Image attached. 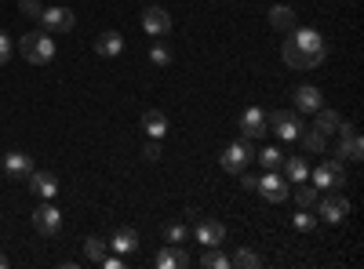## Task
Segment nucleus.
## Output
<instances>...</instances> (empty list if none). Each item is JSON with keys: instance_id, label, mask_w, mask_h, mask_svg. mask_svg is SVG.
I'll return each instance as SVG.
<instances>
[{"instance_id": "nucleus-1", "label": "nucleus", "mask_w": 364, "mask_h": 269, "mask_svg": "<svg viewBox=\"0 0 364 269\" xmlns=\"http://www.w3.org/2000/svg\"><path fill=\"white\" fill-rule=\"evenodd\" d=\"M281 58L288 70H317L324 58H328V44L317 29H291L284 48H281Z\"/></svg>"}, {"instance_id": "nucleus-2", "label": "nucleus", "mask_w": 364, "mask_h": 269, "mask_svg": "<svg viewBox=\"0 0 364 269\" xmlns=\"http://www.w3.org/2000/svg\"><path fill=\"white\" fill-rule=\"evenodd\" d=\"M18 51L29 66H48L55 58V40H51V33H26Z\"/></svg>"}, {"instance_id": "nucleus-3", "label": "nucleus", "mask_w": 364, "mask_h": 269, "mask_svg": "<svg viewBox=\"0 0 364 269\" xmlns=\"http://www.w3.org/2000/svg\"><path fill=\"white\" fill-rule=\"evenodd\" d=\"M252 157H255L252 138H240V142H230V146L223 149L219 164H223V171H226V175H240V171H245V168L252 164Z\"/></svg>"}, {"instance_id": "nucleus-4", "label": "nucleus", "mask_w": 364, "mask_h": 269, "mask_svg": "<svg viewBox=\"0 0 364 269\" xmlns=\"http://www.w3.org/2000/svg\"><path fill=\"white\" fill-rule=\"evenodd\" d=\"M266 128H273V135L284 138V142H295L299 131H302V121L295 109H277V113H266Z\"/></svg>"}, {"instance_id": "nucleus-5", "label": "nucleus", "mask_w": 364, "mask_h": 269, "mask_svg": "<svg viewBox=\"0 0 364 269\" xmlns=\"http://www.w3.org/2000/svg\"><path fill=\"white\" fill-rule=\"evenodd\" d=\"M310 178H314V186H317V190H328V193H336V190L346 186V171H343L339 160H324V164H317Z\"/></svg>"}, {"instance_id": "nucleus-6", "label": "nucleus", "mask_w": 364, "mask_h": 269, "mask_svg": "<svg viewBox=\"0 0 364 269\" xmlns=\"http://www.w3.org/2000/svg\"><path fill=\"white\" fill-rule=\"evenodd\" d=\"M4 178H11V182H26L29 175H33L37 168H33V157L29 153H22V149H11V153H4Z\"/></svg>"}, {"instance_id": "nucleus-7", "label": "nucleus", "mask_w": 364, "mask_h": 269, "mask_svg": "<svg viewBox=\"0 0 364 269\" xmlns=\"http://www.w3.org/2000/svg\"><path fill=\"white\" fill-rule=\"evenodd\" d=\"M33 229L41 233V236H58L63 233V212L48 200V204H41L37 212H33Z\"/></svg>"}, {"instance_id": "nucleus-8", "label": "nucleus", "mask_w": 364, "mask_h": 269, "mask_svg": "<svg viewBox=\"0 0 364 269\" xmlns=\"http://www.w3.org/2000/svg\"><path fill=\"white\" fill-rule=\"evenodd\" d=\"M142 29H146V37L161 40V37L171 33V15H168L161 4H149V8L142 11Z\"/></svg>"}, {"instance_id": "nucleus-9", "label": "nucleus", "mask_w": 364, "mask_h": 269, "mask_svg": "<svg viewBox=\"0 0 364 269\" xmlns=\"http://www.w3.org/2000/svg\"><path fill=\"white\" fill-rule=\"evenodd\" d=\"M317 215L324 219V222H331V226H339L346 215H350V200L336 190V193H328L324 200H317Z\"/></svg>"}, {"instance_id": "nucleus-10", "label": "nucleus", "mask_w": 364, "mask_h": 269, "mask_svg": "<svg viewBox=\"0 0 364 269\" xmlns=\"http://www.w3.org/2000/svg\"><path fill=\"white\" fill-rule=\"evenodd\" d=\"M255 190L262 193V200H269V204H281L284 197H288V178L281 175V171H266L259 182H255Z\"/></svg>"}, {"instance_id": "nucleus-11", "label": "nucleus", "mask_w": 364, "mask_h": 269, "mask_svg": "<svg viewBox=\"0 0 364 269\" xmlns=\"http://www.w3.org/2000/svg\"><path fill=\"white\" fill-rule=\"evenodd\" d=\"M193 236H197V244H204V248H219V244H226V226L215 222V219H200L193 226Z\"/></svg>"}, {"instance_id": "nucleus-12", "label": "nucleus", "mask_w": 364, "mask_h": 269, "mask_svg": "<svg viewBox=\"0 0 364 269\" xmlns=\"http://www.w3.org/2000/svg\"><path fill=\"white\" fill-rule=\"evenodd\" d=\"M336 157H346V160H364V142H360V135H357L350 124H343V128H339V146H336Z\"/></svg>"}, {"instance_id": "nucleus-13", "label": "nucleus", "mask_w": 364, "mask_h": 269, "mask_svg": "<svg viewBox=\"0 0 364 269\" xmlns=\"http://www.w3.org/2000/svg\"><path fill=\"white\" fill-rule=\"evenodd\" d=\"M41 22H44L48 33H70L77 18H73L70 8H44V11H41Z\"/></svg>"}, {"instance_id": "nucleus-14", "label": "nucleus", "mask_w": 364, "mask_h": 269, "mask_svg": "<svg viewBox=\"0 0 364 269\" xmlns=\"http://www.w3.org/2000/svg\"><path fill=\"white\" fill-rule=\"evenodd\" d=\"M269 128H266V113L259 109V106H252V109H245V116H240V135L245 138H262Z\"/></svg>"}, {"instance_id": "nucleus-15", "label": "nucleus", "mask_w": 364, "mask_h": 269, "mask_svg": "<svg viewBox=\"0 0 364 269\" xmlns=\"http://www.w3.org/2000/svg\"><path fill=\"white\" fill-rule=\"evenodd\" d=\"M291 99H295V113H317V109L324 106V95L317 92V87H310V84L295 87Z\"/></svg>"}, {"instance_id": "nucleus-16", "label": "nucleus", "mask_w": 364, "mask_h": 269, "mask_svg": "<svg viewBox=\"0 0 364 269\" xmlns=\"http://www.w3.org/2000/svg\"><path fill=\"white\" fill-rule=\"evenodd\" d=\"M26 186L33 190L41 200H55V193H58V178L51 175V171H33L26 178Z\"/></svg>"}, {"instance_id": "nucleus-17", "label": "nucleus", "mask_w": 364, "mask_h": 269, "mask_svg": "<svg viewBox=\"0 0 364 269\" xmlns=\"http://www.w3.org/2000/svg\"><path fill=\"white\" fill-rule=\"evenodd\" d=\"M186 265H193V258H190V251L182 244H168L157 255V269H186Z\"/></svg>"}, {"instance_id": "nucleus-18", "label": "nucleus", "mask_w": 364, "mask_h": 269, "mask_svg": "<svg viewBox=\"0 0 364 269\" xmlns=\"http://www.w3.org/2000/svg\"><path fill=\"white\" fill-rule=\"evenodd\" d=\"M106 244H109V251H117V255H132V251L139 248V233H135L132 226H120Z\"/></svg>"}, {"instance_id": "nucleus-19", "label": "nucleus", "mask_w": 364, "mask_h": 269, "mask_svg": "<svg viewBox=\"0 0 364 269\" xmlns=\"http://www.w3.org/2000/svg\"><path fill=\"white\" fill-rule=\"evenodd\" d=\"M95 51H99L102 58H117L120 51H124V37H120L117 29H109V33H99V37H95Z\"/></svg>"}, {"instance_id": "nucleus-20", "label": "nucleus", "mask_w": 364, "mask_h": 269, "mask_svg": "<svg viewBox=\"0 0 364 269\" xmlns=\"http://www.w3.org/2000/svg\"><path fill=\"white\" fill-rule=\"evenodd\" d=\"M284 178L291 186H299V182H310V164H306V157H288L284 164Z\"/></svg>"}, {"instance_id": "nucleus-21", "label": "nucleus", "mask_w": 364, "mask_h": 269, "mask_svg": "<svg viewBox=\"0 0 364 269\" xmlns=\"http://www.w3.org/2000/svg\"><path fill=\"white\" fill-rule=\"evenodd\" d=\"M314 128H317L321 135H336V131L343 128V116H339L336 109H324V106H321V109L314 113Z\"/></svg>"}, {"instance_id": "nucleus-22", "label": "nucleus", "mask_w": 364, "mask_h": 269, "mask_svg": "<svg viewBox=\"0 0 364 269\" xmlns=\"http://www.w3.org/2000/svg\"><path fill=\"white\" fill-rule=\"evenodd\" d=\"M142 128H146L149 138H164L168 135V116L161 109H146L142 113Z\"/></svg>"}, {"instance_id": "nucleus-23", "label": "nucleus", "mask_w": 364, "mask_h": 269, "mask_svg": "<svg viewBox=\"0 0 364 269\" xmlns=\"http://www.w3.org/2000/svg\"><path fill=\"white\" fill-rule=\"evenodd\" d=\"M269 26L277 29V33H291V29H295V11H291L288 4L269 8Z\"/></svg>"}, {"instance_id": "nucleus-24", "label": "nucleus", "mask_w": 364, "mask_h": 269, "mask_svg": "<svg viewBox=\"0 0 364 269\" xmlns=\"http://www.w3.org/2000/svg\"><path fill=\"white\" fill-rule=\"evenodd\" d=\"M299 142H302L306 153H324V149H328V135H321L317 128H302L299 131Z\"/></svg>"}, {"instance_id": "nucleus-25", "label": "nucleus", "mask_w": 364, "mask_h": 269, "mask_svg": "<svg viewBox=\"0 0 364 269\" xmlns=\"http://www.w3.org/2000/svg\"><path fill=\"white\" fill-rule=\"evenodd\" d=\"M230 265H237V269H259L262 258H259V251H252V248H240V251L230 258Z\"/></svg>"}, {"instance_id": "nucleus-26", "label": "nucleus", "mask_w": 364, "mask_h": 269, "mask_svg": "<svg viewBox=\"0 0 364 269\" xmlns=\"http://www.w3.org/2000/svg\"><path fill=\"white\" fill-rule=\"evenodd\" d=\"M259 164L266 168V171H281V164H284V153L277 146H266L262 153H259Z\"/></svg>"}, {"instance_id": "nucleus-27", "label": "nucleus", "mask_w": 364, "mask_h": 269, "mask_svg": "<svg viewBox=\"0 0 364 269\" xmlns=\"http://www.w3.org/2000/svg\"><path fill=\"white\" fill-rule=\"evenodd\" d=\"M149 62H154L157 70H168V66H171V48H168L164 40H157L154 48H149Z\"/></svg>"}, {"instance_id": "nucleus-28", "label": "nucleus", "mask_w": 364, "mask_h": 269, "mask_svg": "<svg viewBox=\"0 0 364 269\" xmlns=\"http://www.w3.org/2000/svg\"><path fill=\"white\" fill-rule=\"evenodd\" d=\"M317 193H321V190H317L314 182H299V190H295V204H299V207H314V204H317Z\"/></svg>"}, {"instance_id": "nucleus-29", "label": "nucleus", "mask_w": 364, "mask_h": 269, "mask_svg": "<svg viewBox=\"0 0 364 269\" xmlns=\"http://www.w3.org/2000/svg\"><path fill=\"white\" fill-rule=\"evenodd\" d=\"M200 265H204V269H226V265H230V255H223L219 248H208V251L200 255Z\"/></svg>"}, {"instance_id": "nucleus-30", "label": "nucleus", "mask_w": 364, "mask_h": 269, "mask_svg": "<svg viewBox=\"0 0 364 269\" xmlns=\"http://www.w3.org/2000/svg\"><path fill=\"white\" fill-rule=\"evenodd\" d=\"M106 248H109V244L102 241V236H87V241H84V255H87L91 262H99V258L106 255Z\"/></svg>"}, {"instance_id": "nucleus-31", "label": "nucleus", "mask_w": 364, "mask_h": 269, "mask_svg": "<svg viewBox=\"0 0 364 269\" xmlns=\"http://www.w3.org/2000/svg\"><path fill=\"white\" fill-rule=\"evenodd\" d=\"M186 236H190V229L182 226V222H171V226H164V241H168V244H186Z\"/></svg>"}, {"instance_id": "nucleus-32", "label": "nucleus", "mask_w": 364, "mask_h": 269, "mask_svg": "<svg viewBox=\"0 0 364 269\" xmlns=\"http://www.w3.org/2000/svg\"><path fill=\"white\" fill-rule=\"evenodd\" d=\"M291 222H295V229H299V233H310V229L317 226V215L310 212V207H299V215H295Z\"/></svg>"}, {"instance_id": "nucleus-33", "label": "nucleus", "mask_w": 364, "mask_h": 269, "mask_svg": "<svg viewBox=\"0 0 364 269\" xmlns=\"http://www.w3.org/2000/svg\"><path fill=\"white\" fill-rule=\"evenodd\" d=\"M11 55H15V40L4 33V29H0V66H8Z\"/></svg>"}, {"instance_id": "nucleus-34", "label": "nucleus", "mask_w": 364, "mask_h": 269, "mask_svg": "<svg viewBox=\"0 0 364 269\" xmlns=\"http://www.w3.org/2000/svg\"><path fill=\"white\" fill-rule=\"evenodd\" d=\"M142 157H146L149 164H157V160L164 157V149H161V138H149V142H146V149H142Z\"/></svg>"}, {"instance_id": "nucleus-35", "label": "nucleus", "mask_w": 364, "mask_h": 269, "mask_svg": "<svg viewBox=\"0 0 364 269\" xmlns=\"http://www.w3.org/2000/svg\"><path fill=\"white\" fill-rule=\"evenodd\" d=\"M18 8H22V15H26V18H41V11H44L41 0H18Z\"/></svg>"}, {"instance_id": "nucleus-36", "label": "nucleus", "mask_w": 364, "mask_h": 269, "mask_svg": "<svg viewBox=\"0 0 364 269\" xmlns=\"http://www.w3.org/2000/svg\"><path fill=\"white\" fill-rule=\"evenodd\" d=\"M99 265H102V269H124L128 262H124V258H120V255H109V251H106V255L99 258Z\"/></svg>"}, {"instance_id": "nucleus-37", "label": "nucleus", "mask_w": 364, "mask_h": 269, "mask_svg": "<svg viewBox=\"0 0 364 269\" xmlns=\"http://www.w3.org/2000/svg\"><path fill=\"white\" fill-rule=\"evenodd\" d=\"M255 182H259V178H252V175L240 171V186H245V190H255Z\"/></svg>"}, {"instance_id": "nucleus-38", "label": "nucleus", "mask_w": 364, "mask_h": 269, "mask_svg": "<svg viewBox=\"0 0 364 269\" xmlns=\"http://www.w3.org/2000/svg\"><path fill=\"white\" fill-rule=\"evenodd\" d=\"M0 269H8V258L4 255H0Z\"/></svg>"}]
</instances>
